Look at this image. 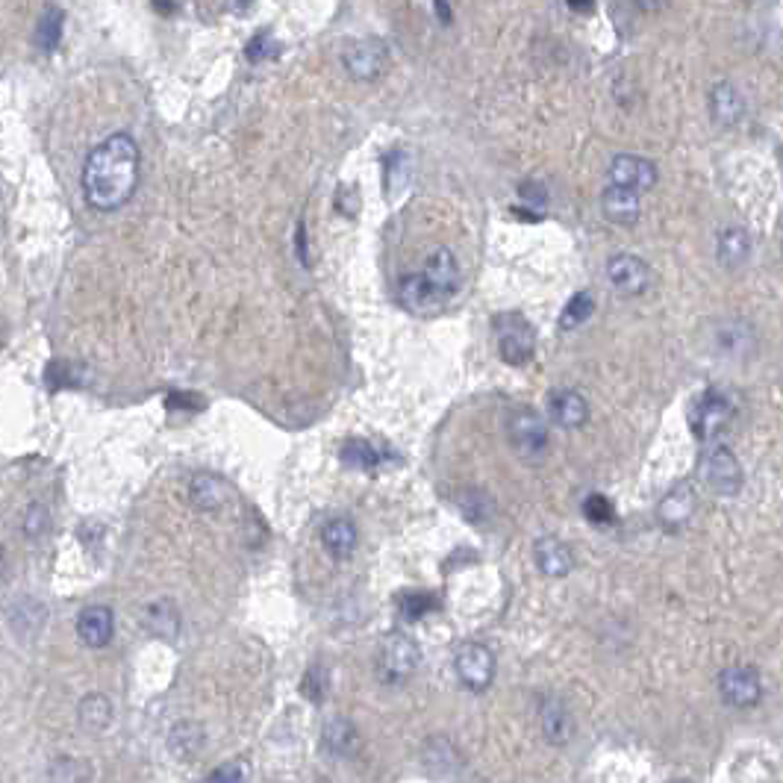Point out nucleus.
<instances>
[{"mask_svg":"<svg viewBox=\"0 0 783 783\" xmlns=\"http://www.w3.org/2000/svg\"><path fill=\"white\" fill-rule=\"evenodd\" d=\"M139 186V145L127 133L104 139L83 165L86 201L101 212L121 209Z\"/></svg>","mask_w":783,"mask_h":783,"instance_id":"nucleus-1","label":"nucleus"},{"mask_svg":"<svg viewBox=\"0 0 783 783\" xmlns=\"http://www.w3.org/2000/svg\"><path fill=\"white\" fill-rule=\"evenodd\" d=\"M507 436H510V445L522 454V460H530V463H539L551 448L545 418L530 407H516L507 416Z\"/></svg>","mask_w":783,"mask_h":783,"instance_id":"nucleus-2","label":"nucleus"},{"mask_svg":"<svg viewBox=\"0 0 783 783\" xmlns=\"http://www.w3.org/2000/svg\"><path fill=\"white\" fill-rule=\"evenodd\" d=\"M418 645L407 633H389L377 651V672L386 683H404L418 669Z\"/></svg>","mask_w":783,"mask_h":783,"instance_id":"nucleus-3","label":"nucleus"},{"mask_svg":"<svg viewBox=\"0 0 783 783\" xmlns=\"http://www.w3.org/2000/svg\"><path fill=\"white\" fill-rule=\"evenodd\" d=\"M698 474H701V480L707 483L710 492L725 495V498L736 495V492L742 489V480H745L739 460L733 457V451L731 448H725V445H716L713 451H707V454L701 457Z\"/></svg>","mask_w":783,"mask_h":783,"instance_id":"nucleus-4","label":"nucleus"},{"mask_svg":"<svg viewBox=\"0 0 783 783\" xmlns=\"http://www.w3.org/2000/svg\"><path fill=\"white\" fill-rule=\"evenodd\" d=\"M495 327H498V351H501L504 363L524 366V363L533 357V348H536L533 327L524 321L522 315L516 313L501 315V318L495 321Z\"/></svg>","mask_w":783,"mask_h":783,"instance_id":"nucleus-5","label":"nucleus"},{"mask_svg":"<svg viewBox=\"0 0 783 783\" xmlns=\"http://www.w3.org/2000/svg\"><path fill=\"white\" fill-rule=\"evenodd\" d=\"M733 418V404L722 392H707L701 395L692 410H689V424L695 430L698 439H710L716 433H722Z\"/></svg>","mask_w":783,"mask_h":783,"instance_id":"nucleus-6","label":"nucleus"},{"mask_svg":"<svg viewBox=\"0 0 783 783\" xmlns=\"http://www.w3.org/2000/svg\"><path fill=\"white\" fill-rule=\"evenodd\" d=\"M454 669H457V675L469 689L483 692L495 680V654L486 645H480V642H466L457 651Z\"/></svg>","mask_w":783,"mask_h":783,"instance_id":"nucleus-7","label":"nucleus"},{"mask_svg":"<svg viewBox=\"0 0 783 783\" xmlns=\"http://www.w3.org/2000/svg\"><path fill=\"white\" fill-rule=\"evenodd\" d=\"M342 65H345V71H348L354 80L371 83V80H377V77L386 71L389 51H386V45L377 42V39H363V42H354V45L345 51Z\"/></svg>","mask_w":783,"mask_h":783,"instance_id":"nucleus-8","label":"nucleus"},{"mask_svg":"<svg viewBox=\"0 0 783 783\" xmlns=\"http://www.w3.org/2000/svg\"><path fill=\"white\" fill-rule=\"evenodd\" d=\"M719 692L731 707H754L763 695V680L754 666H731L719 675Z\"/></svg>","mask_w":783,"mask_h":783,"instance_id":"nucleus-9","label":"nucleus"},{"mask_svg":"<svg viewBox=\"0 0 783 783\" xmlns=\"http://www.w3.org/2000/svg\"><path fill=\"white\" fill-rule=\"evenodd\" d=\"M610 183L616 186H625V189H633V192H648L657 186L660 180V171L651 159L645 157H633V154H619L610 162Z\"/></svg>","mask_w":783,"mask_h":783,"instance_id":"nucleus-10","label":"nucleus"},{"mask_svg":"<svg viewBox=\"0 0 783 783\" xmlns=\"http://www.w3.org/2000/svg\"><path fill=\"white\" fill-rule=\"evenodd\" d=\"M607 277H610V283H613L622 295H627V298L642 295V292L648 289V283H651L648 265L639 260V257H633V254H616V257H610V260H607Z\"/></svg>","mask_w":783,"mask_h":783,"instance_id":"nucleus-11","label":"nucleus"},{"mask_svg":"<svg viewBox=\"0 0 783 783\" xmlns=\"http://www.w3.org/2000/svg\"><path fill=\"white\" fill-rule=\"evenodd\" d=\"M401 301L410 313L430 315L448 304V295H442L424 274H410L401 280Z\"/></svg>","mask_w":783,"mask_h":783,"instance_id":"nucleus-12","label":"nucleus"},{"mask_svg":"<svg viewBox=\"0 0 783 783\" xmlns=\"http://www.w3.org/2000/svg\"><path fill=\"white\" fill-rule=\"evenodd\" d=\"M112 630H115V616L112 610L104 607V604H92L86 607L80 616H77V636L83 645L89 648H104L112 639Z\"/></svg>","mask_w":783,"mask_h":783,"instance_id":"nucleus-13","label":"nucleus"},{"mask_svg":"<svg viewBox=\"0 0 783 783\" xmlns=\"http://www.w3.org/2000/svg\"><path fill=\"white\" fill-rule=\"evenodd\" d=\"M601 209H604L607 221L630 227V224H636L639 215H642V201H639V192L610 183V186L604 189V195H601Z\"/></svg>","mask_w":783,"mask_h":783,"instance_id":"nucleus-14","label":"nucleus"},{"mask_svg":"<svg viewBox=\"0 0 783 783\" xmlns=\"http://www.w3.org/2000/svg\"><path fill=\"white\" fill-rule=\"evenodd\" d=\"M548 413L551 418L566 427V430H577L589 421V404L586 398L575 392V389H557L551 398H548Z\"/></svg>","mask_w":783,"mask_h":783,"instance_id":"nucleus-15","label":"nucleus"},{"mask_svg":"<svg viewBox=\"0 0 783 783\" xmlns=\"http://www.w3.org/2000/svg\"><path fill=\"white\" fill-rule=\"evenodd\" d=\"M533 557H536L539 572L548 577H566L572 572V563H575L569 545L557 536H542L533 545Z\"/></svg>","mask_w":783,"mask_h":783,"instance_id":"nucleus-16","label":"nucleus"},{"mask_svg":"<svg viewBox=\"0 0 783 783\" xmlns=\"http://www.w3.org/2000/svg\"><path fill=\"white\" fill-rule=\"evenodd\" d=\"M695 507H698V495H695V489H692L689 483H678V486L669 489L666 498L660 501L657 516H660V522L666 524V527L678 530V527H683V524L692 519Z\"/></svg>","mask_w":783,"mask_h":783,"instance_id":"nucleus-17","label":"nucleus"},{"mask_svg":"<svg viewBox=\"0 0 783 783\" xmlns=\"http://www.w3.org/2000/svg\"><path fill=\"white\" fill-rule=\"evenodd\" d=\"M745 115V101L742 92L733 83H716L710 89V118L719 127H736Z\"/></svg>","mask_w":783,"mask_h":783,"instance_id":"nucleus-18","label":"nucleus"},{"mask_svg":"<svg viewBox=\"0 0 783 783\" xmlns=\"http://www.w3.org/2000/svg\"><path fill=\"white\" fill-rule=\"evenodd\" d=\"M442 295H454L457 292V283H460V268H457V257H454V251H448V248H436L427 262H424V271H421Z\"/></svg>","mask_w":783,"mask_h":783,"instance_id":"nucleus-19","label":"nucleus"},{"mask_svg":"<svg viewBox=\"0 0 783 783\" xmlns=\"http://www.w3.org/2000/svg\"><path fill=\"white\" fill-rule=\"evenodd\" d=\"M539 725H542V736L551 742V745H566L575 733V722H572V713L569 707L560 701V698H548L542 704V713H539Z\"/></svg>","mask_w":783,"mask_h":783,"instance_id":"nucleus-20","label":"nucleus"},{"mask_svg":"<svg viewBox=\"0 0 783 783\" xmlns=\"http://www.w3.org/2000/svg\"><path fill=\"white\" fill-rule=\"evenodd\" d=\"M321 542L333 560H348L357 548V527L351 519L336 516L321 527Z\"/></svg>","mask_w":783,"mask_h":783,"instance_id":"nucleus-21","label":"nucleus"},{"mask_svg":"<svg viewBox=\"0 0 783 783\" xmlns=\"http://www.w3.org/2000/svg\"><path fill=\"white\" fill-rule=\"evenodd\" d=\"M142 625L148 627L154 636L165 639V642H174L180 636V613L171 601L159 598L154 604H148L142 610Z\"/></svg>","mask_w":783,"mask_h":783,"instance_id":"nucleus-22","label":"nucleus"},{"mask_svg":"<svg viewBox=\"0 0 783 783\" xmlns=\"http://www.w3.org/2000/svg\"><path fill=\"white\" fill-rule=\"evenodd\" d=\"M189 498L198 510H218L227 501V486L215 474H195L189 483Z\"/></svg>","mask_w":783,"mask_h":783,"instance_id":"nucleus-23","label":"nucleus"},{"mask_svg":"<svg viewBox=\"0 0 783 783\" xmlns=\"http://www.w3.org/2000/svg\"><path fill=\"white\" fill-rule=\"evenodd\" d=\"M168 748H171V754H174L177 760H192V757H198L201 748H204V731H201V725H195V722H180L174 731L168 733Z\"/></svg>","mask_w":783,"mask_h":783,"instance_id":"nucleus-24","label":"nucleus"},{"mask_svg":"<svg viewBox=\"0 0 783 783\" xmlns=\"http://www.w3.org/2000/svg\"><path fill=\"white\" fill-rule=\"evenodd\" d=\"M77 716H80V725H83V731L101 733V731H106V728H109V722H112V704H109V698L98 695V692H92V695H86V698L80 701V710H77Z\"/></svg>","mask_w":783,"mask_h":783,"instance_id":"nucleus-25","label":"nucleus"},{"mask_svg":"<svg viewBox=\"0 0 783 783\" xmlns=\"http://www.w3.org/2000/svg\"><path fill=\"white\" fill-rule=\"evenodd\" d=\"M324 745H327V751L330 754H336V757H351L354 751H357V731H354V725L348 722V719H330L327 725H324Z\"/></svg>","mask_w":783,"mask_h":783,"instance_id":"nucleus-26","label":"nucleus"},{"mask_svg":"<svg viewBox=\"0 0 783 783\" xmlns=\"http://www.w3.org/2000/svg\"><path fill=\"white\" fill-rule=\"evenodd\" d=\"M748 251H751V242H748L745 230L731 227V230L722 233V239H719V260L725 262L728 268H739L742 262L748 260Z\"/></svg>","mask_w":783,"mask_h":783,"instance_id":"nucleus-27","label":"nucleus"},{"mask_svg":"<svg viewBox=\"0 0 783 783\" xmlns=\"http://www.w3.org/2000/svg\"><path fill=\"white\" fill-rule=\"evenodd\" d=\"M62 27H65V15H62V9H45V15H42V21H39V30H36V48L45 53L56 51V45H59V39H62Z\"/></svg>","mask_w":783,"mask_h":783,"instance_id":"nucleus-28","label":"nucleus"},{"mask_svg":"<svg viewBox=\"0 0 783 783\" xmlns=\"http://www.w3.org/2000/svg\"><path fill=\"white\" fill-rule=\"evenodd\" d=\"M342 460L357 469H374V466H380V451L366 439H351L342 445Z\"/></svg>","mask_w":783,"mask_h":783,"instance_id":"nucleus-29","label":"nucleus"},{"mask_svg":"<svg viewBox=\"0 0 783 783\" xmlns=\"http://www.w3.org/2000/svg\"><path fill=\"white\" fill-rule=\"evenodd\" d=\"M592 313H595V298L589 292H577L575 298L566 304L560 324H563V330H572V327H580Z\"/></svg>","mask_w":783,"mask_h":783,"instance_id":"nucleus-30","label":"nucleus"},{"mask_svg":"<svg viewBox=\"0 0 783 783\" xmlns=\"http://www.w3.org/2000/svg\"><path fill=\"white\" fill-rule=\"evenodd\" d=\"M280 53V45L271 39V33H257L251 42H248V48H245V56L251 59V62H265V59H274Z\"/></svg>","mask_w":783,"mask_h":783,"instance_id":"nucleus-31","label":"nucleus"},{"mask_svg":"<svg viewBox=\"0 0 783 783\" xmlns=\"http://www.w3.org/2000/svg\"><path fill=\"white\" fill-rule=\"evenodd\" d=\"M433 607H436L433 595H407V598H401V613H404V619H410V622H418V619L427 616Z\"/></svg>","mask_w":783,"mask_h":783,"instance_id":"nucleus-32","label":"nucleus"},{"mask_svg":"<svg viewBox=\"0 0 783 783\" xmlns=\"http://www.w3.org/2000/svg\"><path fill=\"white\" fill-rule=\"evenodd\" d=\"M583 510H586V519H589V522H613V504H610L604 495H589L586 504H583Z\"/></svg>","mask_w":783,"mask_h":783,"instance_id":"nucleus-33","label":"nucleus"},{"mask_svg":"<svg viewBox=\"0 0 783 783\" xmlns=\"http://www.w3.org/2000/svg\"><path fill=\"white\" fill-rule=\"evenodd\" d=\"M301 692L310 698V701H321L324 698V692H327V680H324V672L313 666L310 672H307V678L301 683Z\"/></svg>","mask_w":783,"mask_h":783,"instance_id":"nucleus-34","label":"nucleus"},{"mask_svg":"<svg viewBox=\"0 0 783 783\" xmlns=\"http://www.w3.org/2000/svg\"><path fill=\"white\" fill-rule=\"evenodd\" d=\"M209 781H248V772L239 763H227V766L209 772Z\"/></svg>","mask_w":783,"mask_h":783,"instance_id":"nucleus-35","label":"nucleus"},{"mask_svg":"<svg viewBox=\"0 0 783 783\" xmlns=\"http://www.w3.org/2000/svg\"><path fill=\"white\" fill-rule=\"evenodd\" d=\"M298 257L307 265V227L304 224L298 227Z\"/></svg>","mask_w":783,"mask_h":783,"instance_id":"nucleus-36","label":"nucleus"},{"mask_svg":"<svg viewBox=\"0 0 783 783\" xmlns=\"http://www.w3.org/2000/svg\"><path fill=\"white\" fill-rule=\"evenodd\" d=\"M569 6L580 12V15H589L592 9H595V0H569Z\"/></svg>","mask_w":783,"mask_h":783,"instance_id":"nucleus-37","label":"nucleus"},{"mask_svg":"<svg viewBox=\"0 0 783 783\" xmlns=\"http://www.w3.org/2000/svg\"><path fill=\"white\" fill-rule=\"evenodd\" d=\"M436 12H439V18H442L445 24L451 21V12H448V3H445V0H436Z\"/></svg>","mask_w":783,"mask_h":783,"instance_id":"nucleus-38","label":"nucleus"},{"mask_svg":"<svg viewBox=\"0 0 783 783\" xmlns=\"http://www.w3.org/2000/svg\"><path fill=\"white\" fill-rule=\"evenodd\" d=\"M154 6H157L159 12H174V3H171V0H154Z\"/></svg>","mask_w":783,"mask_h":783,"instance_id":"nucleus-39","label":"nucleus"},{"mask_svg":"<svg viewBox=\"0 0 783 783\" xmlns=\"http://www.w3.org/2000/svg\"><path fill=\"white\" fill-rule=\"evenodd\" d=\"M522 192L524 195H533V186L527 183V186H522ZM527 201H539V204H542V201H545V192H542V195H536V198H527Z\"/></svg>","mask_w":783,"mask_h":783,"instance_id":"nucleus-40","label":"nucleus"},{"mask_svg":"<svg viewBox=\"0 0 783 783\" xmlns=\"http://www.w3.org/2000/svg\"><path fill=\"white\" fill-rule=\"evenodd\" d=\"M6 575V557H3V551H0V580Z\"/></svg>","mask_w":783,"mask_h":783,"instance_id":"nucleus-41","label":"nucleus"}]
</instances>
